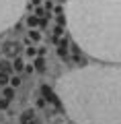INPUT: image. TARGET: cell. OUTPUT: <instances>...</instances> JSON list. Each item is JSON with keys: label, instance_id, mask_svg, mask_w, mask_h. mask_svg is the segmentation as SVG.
Returning a JSON list of instances; mask_svg holds the SVG:
<instances>
[{"label": "cell", "instance_id": "6da1fadb", "mask_svg": "<svg viewBox=\"0 0 121 124\" xmlns=\"http://www.w3.org/2000/svg\"><path fill=\"white\" fill-rule=\"evenodd\" d=\"M56 93L76 124H121V64L80 66L62 75Z\"/></svg>", "mask_w": 121, "mask_h": 124}, {"label": "cell", "instance_id": "7a4b0ae2", "mask_svg": "<svg viewBox=\"0 0 121 124\" xmlns=\"http://www.w3.org/2000/svg\"><path fill=\"white\" fill-rule=\"evenodd\" d=\"M66 25L82 52L121 64V0H68Z\"/></svg>", "mask_w": 121, "mask_h": 124}, {"label": "cell", "instance_id": "3957f363", "mask_svg": "<svg viewBox=\"0 0 121 124\" xmlns=\"http://www.w3.org/2000/svg\"><path fill=\"white\" fill-rule=\"evenodd\" d=\"M27 0H0V33L14 27L23 17Z\"/></svg>", "mask_w": 121, "mask_h": 124}, {"label": "cell", "instance_id": "277c9868", "mask_svg": "<svg viewBox=\"0 0 121 124\" xmlns=\"http://www.w3.org/2000/svg\"><path fill=\"white\" fill-rule=\"evenodd\" d=\"M33 68H35L37 72H45V70H47V62H45V58L37 56V58L33 60Z\"/></svg>", "mask_w": 121, "mask_h": 124}, {"label": "cell", "instance_id": "5b68a950", "mask_svg": "<svg viewBox=\"0 0 121 124\" xmlns=\"http://www.w3.org/2000/svg\"><path fill=\"white\" fill-rule=\"evenodd\" d=\"M25 66H27V62H25V58L17 56V58H14V60H13V70L17 72V75H19V72H23V70H25Z\"/></svg>", "mask_w": 121, "mask_h": 124}, {"label": "cell", "instance_id": "8992f818", "mask_svg": "<svg viewBox=\"0 0 121 124\" xmlns=\"http://www.w3.org/2000/svg\"><path fill=\"white\" fill-rule=\"evenodd\" d=\"M17 41H6L4 46H2V52L6 54V56H14V54H17Z\"/></svg>", "mask_w": 121, "mask_h": 124}, {"label": "cell", "instance_id": "52a82bcc", "mask_svg": "<svg viewBox=\"0 0 121 124\" xmlns=\"http://www.w3.org/2000/svg\"><path fill=\"white\" fill-rule=\"evenodd\" d=\"M27 37H29L33 44H41V39H43V33H41L39 29H29V35H27Z\"/></svg>", "mask_w": 121, "mask_h": 124}, {"label": "cell", "instance_id": "ba28073f", "mask_svg": "<svg viewBox=\"0 0 121 124\" xmlns=\"http://www.w3.org/2000/svg\"><path fill=\"white\" fill-rule=\"evenodd\" d=\"M25 23H27V27H29V29H37V27L41 25V19H37L35 15H29V17L25 19Z\"/></svg>", "mask_w": 121, "mask_h": 124}, {"label": "cell", "instance_id": "9c48e42d", "mask_svg": "<svg viewBox=\"0 0 121 124\" xmlns=\"http://www.w3.org/2000/svg\"><path fill=\"white\" fill-rule=\"evenodd\" d=\"M33 118H35V110H25V112H23V116H21V122L27 124V122H31Z\"/></svg>", "mask_w": 121, "mask_h": 124}, {"label": "cell", "instance_id": "30bf717a", "mask_svg": "<svg viewBox=\"0 0 121 124\" xmlns=\"http://www.w3.org/2000/svg\"><path fill=\"white\" fill-rule=\"evenodd\" d=\"M25 56H27V58H33V60H35V58H37V46H35V44L27 46V50H25Z\"/></svg>", "mask_w": 121, "mask_h": 124}, {"label": "cell", "instance_id": "8fae6325", "mask_svg": "<svg viewBox=\"0 0 121 124\" xmlns=\"http://www.w3.org/2000/svg\"><path fill=\"white\" fill-rule=\"evenodd\" d=\"M10 87H13V89H19V87H21V85H23V79H21V77H19V75H10Z\"/></svg>", "mask_w": 121, "mask_h": 124}, {"label": "cell", "instance_id": "7c38bea8", "mask_svg": "<svg viewBox=\"0 0 121 124\" xmlns=\"http://www.w3.org/2000/svg\"><path fill=\"white\" fill-rule=\"evenodd\" d=\"M14 91H17V89H13V87H4V91H2V97H4L6 101H10V99H14Z\"/></svg>", "mask_w": 121, "mask_h": 124}, {"label": "cell", "instance_id": "4fadbf2b", "mask_svg": "<svg viewBox=\"0 0 121 124\" xmlns=\"http://www.w3.org/2000/svg\"><path fill=\"white\" fill-rule=\"evenodd\" d=\"M10 83V75L8 72H0V87H6Z\"/></svg>", "mask_w": 121, "mask_h": 124}, {"label": "cell", "instance_id": "5bb4252c", "mask_svg": "<svg viewBox=\"0 0 121 124\" xmlns=\"http://www.w3.org/2000/svg\"><path fill=\"white\" fill-rule=\"evenodd\" d=\"M62 35H64V27H60V25L53 27V39H57V37H62Z\"/></svg>", "mask_w": 121, "mask_h": 124}, {"label": "cell", "instance_id": "9a60e30c", "mask_svg": "<svg viewBox=\"0 0 121 124\" xmlns=\"http://www.w3.org/2000/svg\"><path fill=\"white\" fill-rule=\"evenodd\" d=\"M37 108H45V99H43V97L37 99Z\"/></svg>", "mask_w": 121, "mask_h": 124}, {"label": "cell", "instance_id": "2e32d148", "mask_svg": "<svg viewBox=\"0 0 121 124\" xmlns=\"http://www.w3.org/2000/svg\"><path fill=\"white\" fill-rule=\"evenodd\" d=\"M25 70H27V72H33L35 68H33V64H27V66H25Z\"/></svg>", "mask_w": 121, "mask_h": 124}, {"label": "cell", "instance_id": "e0dca14e", "mask_svg": "<svg viewBox=\"0 0 121 124\" xmlns=\"http://www.w3.org/2000/svg\"><path fill=\"white\" fill-rule=\"evenodd\" d=\"M31 4H33V6H35V8H37V6H39V4H41V0H31Z\"/></svg>", "mask_w": 121, "mask_h": 124}, {"label": "cell", "instance_id": "ac0fdd59", "mask_svg": "<svg viewBox=\"0 0 121 124\" xmlns=\"http://www.w3.org/2000/svg\"><path fill=\"white\" fill-rule=\"evenodd\" d=\"M27 124H35V122H27Z\"/></svg>", "mask_w": 121, "mask_h": 124}]
</instances>
